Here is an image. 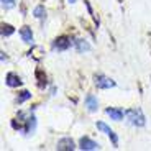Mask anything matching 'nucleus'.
Segmentation results:
<instances>
[{
  "label": "nucleus",
  "instance_id": "f257e3e1",
  "mask_svg": "<svg viewBox=\"0 0 151 151\" xmlns=\"http://www.w3.org/2000/svg\"><path fill=\"white\" fill-rule=\"evenodd\" d=\"M125 117L128 118V122L133 127H145L146 125V117L141 109H130L127 110V115Z\"/></svg>",
  "mask_w": 151,
  "mask_h": 151
},
{
  "label": "nucleus",
  "instance_id": "f03ea898",
  "mask_svg": "<svg viewBox=\"0 0 151 151\" xmlns=\"http://www.w3.org/2000/svg\"><path fill=\"white\" fill-rule=\"evenodd\" d=\"M72 45H74V41L71 40V36L61 35V36L54 38V41L51 43V49H53V51H68Z\"/></svg>",
  "mask_w": 151,
  "mask_h": 151
},
{
  "label": "nucleus",
  "instance_id": "7ed1b4c3",
  "mask_svg": "<svg viewBox=\"0 0 151 151\" xmlns=\"http://www.w3.org/2000/svg\"><path fill=\"white\" fill-rule=\"evenodd\" d=\"M94 81H95L97 89H102V91H107V89H112V87L117 86V82L113 79H110V77H107L105 74H95Z\"/></svg>",
  "mask_w": 151,
  "mask_h": 151
},
{
  "label": "nucleus",
  "instance_id": "20e7f679",
  "mask_svg": "<svg viewBox=\"0 0 151 151\" xmlns=\"http://www.w3.org/2000/svg\"><path fill=\"white\" fill-rule=\"evenodd\" d=\"M95 127H97V128L100 130V132H104L107 136H109L113 146H115V148L118 146V136L115 135V132H113V130L110 128L109 125H107V123H104V122H97V123H95Z\"/></svg>",
  "mask_w": 151,
  "mask_h": 151
},
{
  "label": "nucleus",
  "instance_id": "39448f33",
  "mask_svg": "<svg viewBox=\"0 0 151 151\" xmlns=\"http://www.w3.org/2000/svg\"><path fill=\"white\" fill-rule=\"evenodd\" d=\"M79 148L81 150H86V151H91V150H100V145L97 141H94L92 138L89 136H82L79 140Z\"/></svg>",
  "mask_w": 151,
  "mask_h": 151
},
{
  "label": "nucleus",
  "instance_id": "423d86ee",
  "mask_svg": "<svg viewBox=\"0 0 151 151\" xmlns=\"http://www.w3.org/2000/svg\"><path fill=\"white\" fill-rule=\"evenodd\" d=\"M56 150H59V151H72V150H76V145H74V141H72V138L64 136V138H61V140L58 141Z\"/></svg>",
  "mask_w": 151,
  "mask_h": 151
},
{
  "label": "nucleus",
  "instance_id": "0eeeda50",
  "mask_svg": "<svg viewBox=\"0 0 151 151\" xmlns=\"http://www.w3.org/2000/svg\"><path fill=\"white\" fill-rule=\"evenodd\" d=\"M5 84L8 87H20L23 84V81L17 72H7V76H5Z\"/></svg>",
  "mask_w": 151,
  "mask_h": 151
},
{
  "label": "nucleus",
  "instance_id": "6e6552de",
  "mask_svg": "<svg viewBox=\"0 0 151 151\" xmlns=\"http://www.w3.org/2000/svg\"><path fill=\"white\" fill-rule=\"evenodd\" d=\"M105 113L109 115L112 120H115V122H120L122 118L127 115V112L125 110H122V109H117V107H109V109H105Z\"/></svg>",
  "mask_w": 151,
  "mask_h": 151
},
{
  "label": "nucleus",
  "instance_id": "1a4fd4ad",
  "mask_svg": "<svg viewBox=\"0 0 151 151\" xmlns=\"http://www.w3.org/2000/svg\"><path fill=\"white\" fill-rule=\"evenodd\" d=\"M86 107L91 113H94V112L99 110V100H97V97H95L94 94H87L86 95Z\"/></svg>",
  "mask_w": 151,
  "mask_h": 151
},
{
  "label": "nucleus",
  "instance_id": "9d476101",
  "mask_svg": "<svg viewBox=\"0 0 151 151\" xmlns=\"http://www.w3.org/2000/svg\"><path fill=\"white\" fill-rule=\"evenodd\" d=\"M20 36H22L23 43L27 45H33V31L30 27H22L20 28Z\"/></svg>",
  "mask_w": 151,
  "mask_h": 151
},
{
  "label": "nucleus",
  "instance_id": "9b49d317",
  "mask_svg": "<svg viewBox=\"0 0 151 151\" xmlns=\"http://www.w3.org/2000/svg\"><path fill=\"white\" fill-rule=\"evenodd\" d=\"M74 46H76V49H77L79 53H87V51H91V45H89L86 40H81V38L74 40Z\"/></svg>",
  "mask_w": 151,
  "mask_h": 151
},
{
  "label": "nucleus",
  "instance_id": "f8f14e48",
  "mask_svg": "<svg viewBox=\"0 0 151 151\" xmlns=\"http://www.w3.org/2000/svg\"><path fill=\"white\" fill-rule=\"evenodd\" d=\"M35 76H36V81H38V87H40V89H45L46 84H48V82H46V74H45V71L38 68L36 72H35Z\"/></svg>",
  "mask_w": 151,
  "mask_h": 151
},
{
  "label": "nucleus",
  "instance_id": "ddd939ff",
  "mask_svg": "<svg viewBox=\"0 0 151 151\" xmlns=\"http://www.w3.org/2000/svg\"><path fill=\"white\" fill-rule=\"evenodd\" d=\"M33 15H35V18H38V20H45L46 18V8L43 7V5H38V7H35Z\"/></svg>",
  "mask_w": 151,
  "mask_h": 151
},
{
  "label": "nucleus",
  "instance_id": "4468645a",
  "mask_svg": "<svg viewBox=\"0 0 151 151\" xmlns=\"http://www.w3.org/2000/svg\"><path fill=\"white\" fill-rule=\"evenodd\" d=\"M15 33V28L12 27L10 23H2V38L10 36V35Z\"/></svg>",
  "mask_w": 151,
  "mask_h": 151
},
{
  "label": "nucleus",
  "instance_id": "2eb2a0df",
  "mask_svg": "<svg viewBox=\"0 0 151 151\" xmlns=\"http://www.w3.org/2000/svg\"><path fill=\"white\" fill-rule=\"evenodd\" d=\"M31 99V94L28 91H22L18 95H17V104H23V102H27V100H30Z\"/></svg>",
  "mask_w": 151,
  "mask_h": 151
},
{
  "label": "nucleus",
  "instance_id": "dca6fc26",
  "mask_svg": "<svg viewBox=\"0 0 151 151\" xmlns=\"http://www.w3.org/2000/svg\"><path fill=\"white\" fill-rule=\"evenodd\" d=\"M84 4H86V7H87V12H89V15L92 17V20H94V23L99 27V18L95 17V13H94V10H92V7H91V4H89V0H84Z\"/></svg>",
  "mask_w": 151,
  "mask_h": 151
},
{
  "label": "nucleus",
  "instance_id": "f3484780",
  "mask_svg": "<svg viewBox=\"0 0 151 151\" xmlns=\"http://www.w3.org/2000/svg\"><path fill=\"white\" fill-rule=\"evenodd\" d=\"M15 2L17 0H2V7H4L5 10H10V8L15 7Z\"/></svg>",
  "mask_w": 151,
  "mask_h": 151
},
{
  "label": "nucleus",
  "instance_id": "a211bd4d",
  "mask_svg": "<svg viewBox=\"0 0 151 151\" xmlns=\"http://www.w3.org/2000/svg\"><path fill=\"white\" fill-rule=\"evenodd\" d=\"M0 54H2V63H4V61H7V56H5V53H4V51H2Z\"/></svg>",
  "mask_w": 151,
  "mask_h": 151
},
{
  "label": "nucleus",
  "instance_id": "6ab92c4d",
  "mask_svg": "<svg viewBox=\"0 0 151 151\" xmlns=\"http://www.w3.org/2000/svg\"><path fill=\"white\" fill-rule=\"evenodd\" d=\"M69 4H76V0H68Z\"/></svg>",
  "mask_w": 151,
  "mask_h": 151
},
{
  "label": "nucleus",
  "instance_id": "aec40b11",
  "mask_svg": "<svg viewBox=\"0 0 151 151\" xmlns=\"http://www.w3.org/2000/svg\"><path fill=\"white\" fill-rule=\"evenodd\" d=\"M118 2H120V4H122V0H118Z\"/></svg>",
  "mask_w": 151,
  "mask_h": 151
}]
</instances>
